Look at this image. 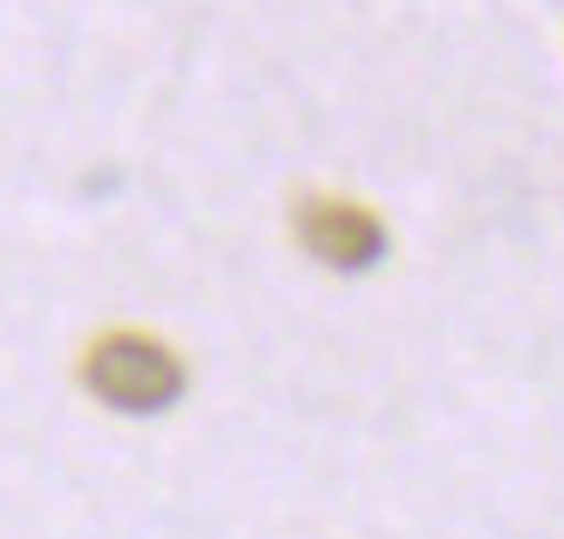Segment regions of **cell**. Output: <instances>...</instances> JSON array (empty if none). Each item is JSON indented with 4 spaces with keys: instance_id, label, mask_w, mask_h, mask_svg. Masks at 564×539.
Returning <instances> with one entry per match:
<instances>
[{
    "instance_id": "cell-1",
    "label": "cell",
    "mask_w": 564,
    "mask_h": 539,
    "mask_svg": "<svg viewBox=\"0 0 564 539\" xmlns=\"http://www.w3.org/2000/svg\"><path fill=\"white\" fill-rule=\"evenodd\" d=\"M183 358L164 340H147V333H104L86 352V388L98 394L116 413H164L183 394Z\"/></svg>"
},
{
    "instance_id": "cell-2",
    "label": "cell",
    "mask_w": 564,
    "mask_h": 539,
    "mask_svg": "<svg viewBox=\"0 0 564 539\" xmlns=\"http://www.w3.org/2000/svg\"><path fill=\"white\" fill-rule=\"evenodd\" d=\"M297 237L334 273H370L389 255V231H382L377 212L358 207V200H334V195H310L297 207Z\"/></svg>"
}]
</instances>
